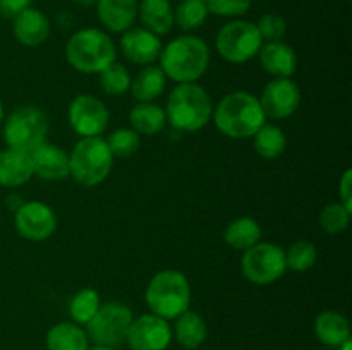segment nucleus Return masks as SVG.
<instances>
[{
  "label": "nucleus",
  "instance_id": "5",
  "mask_svg": "<svg viewBox=\"0 0 352 350\" xmlns=\"http://www.w3.org/2000/svg\"><path fill=\"white\" fill-rule=\"evenodd\" d=\"M144 301L151 314L164 319H175L191 304V285L179 270H164L153 275L144 292Z\"/></svg>",
  "mask_w": 352,
  "mask_h": 350
},
{
  "label": "nucleus",
  "instance_id": "18",
  "mask_svg": "<svg viewBox=\"0 0 352 350\" xmlns=\"http://www.w3.org/2000/svg\"><path fill=\"white\" fill-rule=\"evenodd\" d=\"M138 0H98L96 12L100 23L110 33H124L133 27L138 17Z\"/></svg>",
  "mask_w": 352,
  "mask_h": 350
},
{
  "label": "nucleus",
  "instance_id": "15",
  "mask_svg": "<svg viewBox=\"0 0 352 350\" xmlns=\"http://www.w3.org/2000/svg\"><path fill=\"white\" fill-rule=\"evenodd\" d=\"M160 36L144 27H129L120 38V50L124 57L136 65H153L162 54Z\"/></svg>",
  "mask_w": 352,
  "mask_h": 350
},
{
  "label": "nucleus",
  "instance_id": "31",
  "mask_svg": "<svg viewBox=\"0 0 352 350\" xmlns=\"http://www.w3.org/2000/svg\"><path fill=\"white\" fill-rule=\"evenodd\" d=\"M131 78L129 71H127L126 65L119 64V62H113L110 64L105 71H102L98 74V82L100 88L110 96H122L129 91L131 88Z\"/></svg>",
  "mask_w": 352,
  "mask_h": 350
},
{
  "label": "nucleus",
  "instance_id": "17",
  "mask_svg": "<svg viewBox=\"0 0 352 350\" xmlns=\"http://www.w3.org/2000/svg\"><path fill=\"white\" fill-rule=\"evenodd\" d=\"M16 40L24 47H40L50 36V21L41 10L28 7L16 19H12Z\"/></svg>",
  "mask_w": 352,
  "mask_h": 350
},
{
  "label": "nucleus",
  "instance_id": "30",
  "mask_svg": "<svg viewBox=\"0 0 352 350\" xmlns=\"http://www.w3.org/2000/svg\"><path fill=\"white\" fill-rule=\"evenodd\" d=\"M208 14L205 0H181L174 12V23L184 31L198 30L205 24Z\"/></svg>",
  "mask_w": 352,
  "mask_h": 350
},
{
  "label": "nucleus",
  "instance_id": "37",
  "mask_svg": "<svg viewBox=\"0 0 352 350\" xmlns=\"http://www.w3.org/2000/svg\"><path fill=\"white\" fill-rule=\"evenodd\" d=\"M31 5V0H0V17L16 19Z\"/></svg>",
  "mask_w": 352,
  "mask_h": 350
},
{
  "label": "nucleus",
  "instance_id": "41",
  "mask_svg": "<svg viewBox=\"0 0 352 350\" xmlns=\"http://www.w3.org/2000/svg\"><path fill=\"white\" fill-rule=\"evenodd\" d=\"M88 350H116V349H110V347H100V345H95V347H91V349H88Z\"/></svg>",
  "mask_w": 352,
  "mask_h": 350
},
{
  "label": "nucleus",
  "instance_id": "24",
  "mask_svg": "<svg viewBox=\"0 0 352 350\" xmlns=\"http://www.w3.org/2000/svg\"><path fill=\"white\" fill-rule=\"evenodd\" d=\"M165 84L167 75L164 74L160 65H146L131 81L129 91L138 102H155L165 91Z\"/></svg>",
  "mask_w": 352,
  "mask_h": 350
},
{
  "label": "nucleus",
  "instance_id": "35",
  "mask_svg": "<svg viewBox=\"0 0 352 350\" xmlns=\"http://www.w3.org/2000/svg\"><path fill=\"white\" fill-rule=\"evenodd\" d=\"M258 33L263 41H282L287 31V21L280 14H265L256 24Z\"/></svg>",
  "mask_w": 352,
  "mask_h": 350
},
{
  "label": "nucleus",
  "instance_id": "7",
  "mask_svg": "<svg viewBox=\"0 0 352 350\" xmlns=\"http://www.w3.org/2000/svg\"><path fill=\"white\" fill-rule=\"evenodd\" d=\"M48 117L38 106L26 105L14 110L3 122V141L10 150L31 153L47 141Z\"/></svg>",
  "mask_w": 352,
  "mask_h": 350
},
{
  "label": "nucleus",
  "instance_id": "1",
  "mask_svg": "<svg viewBox=\"0 0 352 350\" xmlns=\"http://www.w3.org/2000/svg\"><path fill=\"white\" fill-rule=\"evenodd\" d=\"M212 120L223 136L248 139L267 122V117L256 96L248 91H234L213 106Z\"/></svg>",
  "mask_w": 352,
  "mask_h": 350
},
{
  "label": "nucleus",
  "instance_id": "8",
  "mask_svg": "<svg viewBox=\"0 0 352 350\" xmlns=\"http://www.w3.org/2000/svg\"><path fill=\"white\" fill-rule=\"evenodd\" d=\"M263 45L256 24L236 19L223 24L217 33L215 47L220 57L230 64H244L260 54Z\"/></svg>",
  "mask_w": 352,
  "mask_h": 350
},
{
  "label": "nucleus",
  "instance_id": "32",
  "mask_svg": "<svg viewBox=\"0 0 352 350\" xmlns=\"http://www.w3.org/2000/svg\"><path fill=\"white\" fill-rule=\"evenodd\" d=\"M316 259H318V249L309 240H298L285 250V264L289 270L298 273L311 270Z\"/></svg>",
  "mask_w": 352,
  "mask_h": 350
},
{
  "label": "nucleus",
  "instance_id": "22",
  "mask_svg": "<svg viewBox=\"0 0 352 350\" xmlns=\"http://www.w3.org/2000/svg\"><path fill=\"white\" fill-rule=\"evenodd\" d=\"M47 350H88L89 340L85 329L76 323L62 321L47 333Z\"/></svg>",
  "mask_w": 352,
  "mask_h": 350
},
{
  "label": "nucleus",
  "instance_id": "10",
  "mask_svg": "<svg viewBox=\"0 0 352 350\" xmlns=\"http://www.w3.org/2000/svg\"><path fill=\"white\" fill-rule=\"evenodd\" d=\"M285 250L272 242H258L251 249L244 250L241 257V271L254 285H272L284 277Z\"/></svg>",
  "mask_w": 352,
  "mask_h": 350
},
{
  "label": "nucleus",
  "instance_id": "40",
  "mask_svg": "<svg viewBox=\"0 0 352 350\" xmlns=\"http://www.w3.org/2000/svg\"><path fill=\"white\" fill-rule=\"evenodd\" d=\"M339 350H352V342H351V338L346 340V342H344V343H340Z\"/></svg>",
  "mask_w": 352,
  "mask_h": 350
},
{
  "label": "nucleus",
  "instance_id": "23",
  "mask_svg": "<svg viewBox=\"0 0 352 350\" xmlns=\"http://www.w3.org/2000/svg\"><path fill=\"white\" fill-rule=\"evenodd\" d=\"M131 129L143 136H155L167 124L165 110L155 102H138L129 112Z\"/></svg>",
  "mask_w": 352,
  "mask_h": 350
},
{
  "label": "nucleus",
  "instance_id": "38",
  "mask_svg": "<svg viewBox=\"0 0 352 350\" xmlns=\"http://www.w3.org/2000/svg\"><path fill=\"white\" fill-rule=\"evenodd\" d=\"M339 198L346 208H349L352 211V170L347 168L346 172L342 174L339 180Z\"/></svg>",
  "mask_w": 352,
  "mask_h": 350
},
{
  "label": "nucleus",
  "instance_id": "39",
  "mask_svg": "<svg viewBox=\"0 0 352 350\" xmlns=\"http://www.w3.org/2000/svg\"><path fill=\"white\" fill-rule=\"evenodd\" d=\"M72 2L78 3V5H81V7H91V5H95L98 0H72Z\"/></svg>",
  "mask_w": 352,
  "mask_h": 350
},
{
  "label": "nucleus",
  "instance_id": "34",
  "mask_svg": "<svg viewBox=\"0 0 352 350\" xmlns=\"http://www.w3.org/2000/svg\"><path fill=\"white\" fill-rule=\"evenodd\" d=\"M351 215L352 211L342 202L327 205L320 213V226L323 229V232L330 233V235H339V233L346 232L349 226Z\"/></svg>",
  "mask_w": 352,
  "mask_h": 350
},
{
  "label": "nucleus",
  "instance_id": "2",
  "mask_svg": "<svg viewBox=\"0 0 352 350\" xmlns=\"http://www.w3.org/2000/svg\"><path fill=\"white\" fill-rule=\"evenodd\" d=\"M160 69L177 84L196 82L210 65V48L195 34H182L168 41L160 54Z\"/></svg>",
  "mask_w": 352,
  "mask_h": 350
},
{
  "label": "nucleus",
  "instance_id": "29",
  "mask_svg": "<svg viewBox=\"0 0 352 350\" xmlns=\"http://www.w3.org/2000/svg\"><path fill=\"white\" fill-rule=\"evenodd\" d=\"M100 305H102V301H100V294L95 288L79 290L78 294L72 295L71 302H69V314H71L72 323L86 325L96 314Z\"/></svg>",
  "mask_w": 352,
  "mask_h": 350
},
{
  "label": "nucleus",
  "instance_id": "12",
  "mask_svg": "<svg viewBox=\"0 0 352 350\" xmlns=\"http://www.w3.org/2000/svg\"><path fill=\"white\" fill-rule=\"evenodd\" d=\"M14 226L23 239L41 242L57 230V215L43 201H24L14 215Z\"/></svg>",
  "mask_w": 352,
  "mask_h": 350
},
{
  "label": "nucleus",
  "instance_id": "21",
  "mask_svg": "<svg viewBox=\"0 0 352 350\" xmlns=\"http://www.w3.org/2000/svg\"><path fill=\"white\" fill-rule=\"evenodd\" d=\"M138 16L144 30L157 36L168 34L174 27V10L170 0H141L138 5Z\"/></svg>",
  "mask_w": 352,
  "mask_h": 350
},
{
  "label": "nucleus",
  "instance_id": "3",
  "mask_svg": "<svg viewBox=\"0 0 352 350\" xmlns=\"http://www.w3.org/2000/svg\"><path fill=\"white\" fill-rule=\"evenodd\" d=\"M165 117L174 129L196 132L212 120L213 103L208 91L196 82H181L170 91Z\"/></svg>",
  "mask_w": 352,
  "mask_h": 350
},
{
  "label": "nucleus",
  "instance_id": "28",
  "mask_svg": "<svg viewBox=\"0 0 352 350\" xmlns=\"http://www.w3.org/2000/svg\"><path fill=\"white\" fill-rule=\"evenodd\" d=\"M254 151L265 160H275L280 156L287 146V137L284 130L275 124H267L258 129V132L253 136Z\"/></svg>",
  "mask_w": 352,
  "mask_h": 350
},
{
  "label": "nucleus",
  "instance_id": "9",
  "mask_svg": "<svg viewBox=\"0 0 352 350\" xmlns=\"http://www.w3.org/2000/svg\"><path fill=\"white\" fill-rule=\"evenodd\" d=\"M133 311L122 302H105L86 323V335L95 345L116 349L126 342L127 329L133 323Z\"/></svg>",
  "mask_w": 352,
  "mask_h": 350
},
{
  "label": "nucleus",
  "instance_id": "16",
  "mask_svg": "<svg viewBox=\"0 0 352 350\" xmlns=\"http://www.w3.org/2000/svg\"><path fill=\"white\" fill-rule=\"evenodd\" d=\"M33 175L55 182L69 177V153L54 143H41L30 153Z\"/></svg>",
  "mask_w": 352,
  "mask_h": 350
},
{
  "label": "nucleus",
  "instance_id": "26",
  "mask_svg": "<svg viewBox=\"0 0 352 350\" xmlns=\"http://www.w3.org/2000/svg\"><path fill=\"white\" fill-rule=\"evenodd\" d=\"M172 335H175V340L182 347L195 350L205 343L206 335H208V328H206L205 319L198 312L188 309L179 318H175V326Z\"/></svg>",
  "mask_w": 352,
  "mask_h": 350
},
{
  "label": "nucleus",
  "instance_id": "20",
  "mask_svg": "<svg viewBox=\"0 0 352 350\" xmlns=\"http://www.w3.org/2000/svg\"><path fill=\"white\" fill-rule=\"evenodd\" d=\"M33 177L30 153L17 150L0 151V185L2 187H19Z\"/></svg>",
  "mask_w": 352,
  "mask_h": 350
},
{
  "label": "nucleus",
  "instance_id": "36",
  "mask_svg": "<svg viewBox=\"0 0 352 350\" xmlns=\"http://www.w3.org/2000/svg\"><path fill=\"white\" fill-rule=\"evenodd\" d=\"M208 12L220 17H239L251 9L253 0H205Z\"/></svg>",
  "mask_w": 352,
  "mask_h": 350
},
{
  "label": "nucleus",
  "instance_id": "13",
  "mask_svg": "<svg viewBox=\"0 0 352 350\" xmlns=\"http://www.w3.org/2000/svg\"><path fill=\"white\" fill-rule=\"evenodd\" d=\"M258 100L267 119L282 120L298 112L301 89L291 78H275L265 86Z\"/></svg>",
  "mask_w": 352,
  "mask_h": 350
},
{
  "label": "nucleus",
  "instance_id": "42",
  "mask_svg": "<svg viewBox=\"0 0 352 350\" xmlns=\"http://www.w3.org/2000/svg\"><path fill=\"white\" fill-rule=\"evenodd\" d=\"M2 120H3V105L2 102H0V124H2Z\"/></svg>",
  "mask_w": 352,
  "mask_h": 350
},
{
  "label": "nucleus",
  "instance_id": "27",
  "mask_svg": "<svg viewBox=\"0 0 352 350\" xmlns=\"http://www.w3.org/2000/svg\"><path fill=\"white\" fill-rule=\"evenodd\" d=\"M223 240L236 250H248L261 240V226L250 216H239L232 220L223 230Z\"/></svg>",
  "mask_w": 352,
  "mask_h": 350
},
{
  "label": "nucleus",
  "instance_id": "6",
  "mask_svg": "<svg viewBox=\"0 0 352 350\" xmlns=\"http://www.w3.org/2000/svg\"><path fill=\"white\" fill-rule=\"evenodd\" d=\"M113 154L102 136L81 137L69 153V177L82 187H96L110 175Z\"/></svg>",
  "mask_w": 352,
  "mask_h": 350
},
{
  "label": "nucleus",
  "instance_id": "11",
  "mask_svg": "<svg viewBox=\"0 0 352 350\" xmlns=\"http://www.w3.org/2000/svg\"><path fill=\"white\" fill-rule=\"evenodd\" d=\"M67 119L72 130L81 137H98L109 126L110 113L96 96L78 95L69 105Z\"/></svg>",
  "mask_w": 352,
  "mask_h": 350
},
{
  "label": "nucleus",
  "instance_id": "33",
  "mask_svg": "<svg viewBox=\"0 0 352 350\" xmlns=\"http://www.w3.org/2000/svg\"><path fill=\"white\" fill-rule=\"evenodd\" d=\"M105 141L109 144V150L113 154V158L133 156V154L138 153V150L141 146L140 134L131 129V127L116 129Z\"/></svg>",
  "mask_w": 352,
  "mask_h": 350
},
{
  "label": "nucleus",
  "instance_id": "25",
  "mask_svg": "<svg viewBox=\"0 0 352 350\" xmlns=\"http://www.w3.org/2000/svg\"><path fill=\"white\" fill-rule=\"evenodd\" d=\"M315 333L323 345L339 347L351 338L349 321L337 311H325L315 321Z\"/></svg>",
  "mask_w": 352,
  "mask_h": 350
},
{
  "label": "nucleus",
  "instance_id": "14",
  "mask_svg": "<svg viewBox=\"0 0 352 350\" xmlns=\"http://www.w3.org/2000/svg\"><path fill=\"white\" fill-rule=\"evenodd\" d=\"M172 328L167 319L155 314H143L133 319L126 335L131 350H165L170 345Z\"/></svg>",
  "mask_w": 352,
  "mask_h": 350
},
{
  "label": "nucleus",
  "instance_id": "4",
  "mask_svg": "<svg viewBox=\"0 0 352 350\" xmlns=\"http://www.w3.org/2000/svg\"><path fill=\"white\" fill-rule=\"evenodd\" d=\"M65 57L72 69L82 74H100L117 58L112 38L96 27H85L72 34L65 45Z\"/></svg>",
  "mask_w": 352,
  "mask_h": 350
},
{
  "label": "nucleus",
  "instance_id": "19",
  "mask_svg": "<svg viewBox=\"0 0 352 350\" xmlns=\"http://www.w3.org/2000/svg\"><path fill=\"white\" fill-rule=\"evenodd\" d=\"M258 55H260L261 67L274 78H292L298 69L294 48L284 41H268L261 45Z\"/></svg>",
  "mask_w": 352,
  "mask_h": 350
}]
</instances>
